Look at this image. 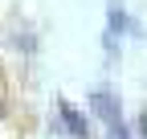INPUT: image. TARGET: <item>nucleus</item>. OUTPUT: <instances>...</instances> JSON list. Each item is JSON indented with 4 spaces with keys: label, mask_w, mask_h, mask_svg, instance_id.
Wrapping results in <instances>:
<instances>
[{
    "label": "nucleus",
    "mask_w": 147,
    "mask_h": 139,
    "mask_svg": "<svg viewBox=\"0 0 147 139\" xmlns=\"http://www.w3.org/2000/svg\"><path fill=\"white\" fill-rule=\"evenodd\" d=\"M127 29H131V16H127L123 0H110V8H106V49L110 53H119V41L127 37Z\"/></svg>",
    "instance_id": "f257e3e1"
},
{
    "label": "nucleus",
    "mask_w": 147,
    "mask_h": 139,
    "mask_svg": "<svg viewBox=\"0 0 147 139\" xmlns=\"http://www.w3.org/2000/svg\"><path fill=\"white\" fill-rule=\"evenodd\" d=\"M90 111H94V115L102 119L106 127H110V123H119V119H123L119 94H115V90H106V86H102V90H94V94H90Z\"/></svg>",
    "instance_id": "f03ea898"
},
{
    "label": "nucleus",
    "mask_w": 147,
    "mask_h": 139,
    "mask_svg": "<svg viewBox=\"0 0 147 139\" xmlns=\"http://www.w3.org/2000/svg\"><path fill=\"white\" fill-rule=\"evenodd\" d=\"M57 111H61V119H65V127H69V135H74V139H86V115H82V111H74L69 102H61Z\"/></svg>",
    "instance_id": "7ed1b4c3"
},
{
    "label": "nucleus",
    "mask_w": 147,
    "mask_h": 139,
    "mask_svg": "<svg viewBox=\"0 0 147 139\" xmlns=\"http://www.w3.org/2000/svg\"><path fill=\"white\" fill-rule=\"evenodd\" d=\"M106 139H131V127L119 119V123H110V127H106Z\"/></svg>",
    "instance_id": "20e7f679"
}]
</instances>
